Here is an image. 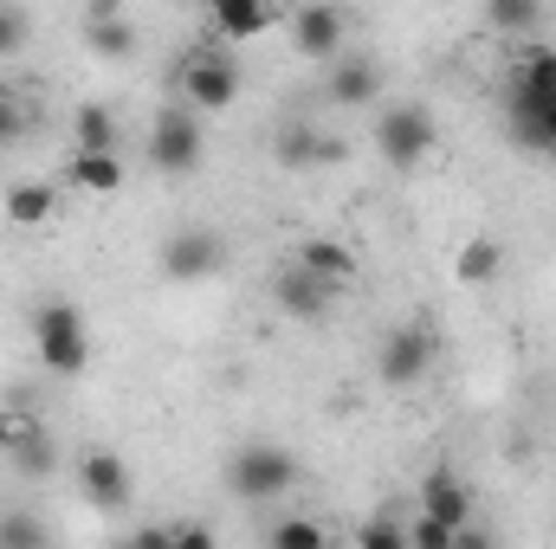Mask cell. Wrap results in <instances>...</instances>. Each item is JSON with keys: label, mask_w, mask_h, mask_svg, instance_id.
I'll list each match as a JSON object with an SVG mask.
<instances>
[{"label": "cell", "mask_w": 556, "mask_h": 549, "mask_svg": "<svg viewBox=\"0 0 556 549\" xmlns=\"http://www.w3.org/2000/svg\"><path fill=\"white\" fill-rule=\"evenodd\" d=\"M33 349L52 375H85L91 369V323L72 297H46L33 310Z\"/></svg>", "instance_id": "6da1fadb"}, {"label": "cell", "mask_w": 556, "mask_h": 549, "mask_svg": "<svg viewBox=\"0 0 556 549\" xmlns=\"http://www.w3.org/2000/svg\"><path fill=\"white\" fill-rule=\"evenodd\" d=\"M298 485V459H291V446H278V439H247V446H233L227 452V491L233 498H247V505H273Z\"/></svg>", "instance_id": "7a4b0ae2"}, {"label": "cell", "mask_w": 556, "mask_h": 549, "mask_svg": "<svg viewBox=\"0 0 556 549\" xmlns=\"http://www.w3.org/2000/svg\"><path fill=\"white\" fill-rule=\"evenodd\" d=\"M175 91L188 111H227L240 104V65L227 46H188V59L175 65Z\"/></svg>", "instance_id": "3957f363"}, {"label": "cell", "mask_w": 556, "mask_h": 549, "mask_svg": "<svg viewBox=\"0 0 556 549\" xmlns=\"http://www.w3.org/2000/svg\"><path fill=\"white\" fill-rule=\"evenodd\" d=\"M433 362H440V336L427 323H395L376 343V382L382 388H415L433 375Z\"/></svg>", "instance_id": "277c9868"}, {"label": "cell", "mask_w": 556, "mask_h": 549, "mask_svg": "<svg viewBox=\"0 0 556 549\" xmlns=\"http://www.w3.org/2000/svg\"><path fill=\"white\" fill-rule=\"evenodd\" d=\"M149 168L155 175H194L201 168V117L188 104H162L149 117Z\"/></svg>", "instance_id": "5b68a950"}, {"label": "cell", "mask_w": 556, "mask_h": 549, "mask_svg": "<svg viewBox=\"0 0 556 549\" xmlns=\"http://www.w3.org/2000/svg\"><path fill=\"white\" fill-rule=\"evenodd\" d=\"M376 149H382L389 168H420V162L440 149V130H433V117H427L420 104H389V111L376 117Z\"/></svg>", "instance_id": "8992f818"}, {"label": "cell", "mask_w": 556, "mask_h": 549, "mask_svg": "<svg viewBox=\"0 0 556 549\" xmlns=\"http://www.w3.org/2000/svg\"><path fill=\"white\" fill-rule=\"evenodd\" d=\"M220 259H227V240H220L214 227H181V233H168V240H162L155 272L168 278V284H194V278L220 272Z\"/></svg>", "instance_id": "52a82bcc"}, {"label": "cell", "mask_w": 556, "mask_h": 549, "mask_svg": "<svg viewBox=\"0 0 556 549\" xmlns=\"http://www.w3.org/2000/svg\"><path fill=\"white\" fill-rule=\"evenodd\" d=\"M78 491H85V505L91 511H130V498H137V478H130V465H124V452H111V446H91V452H78Z\"/></svg>", "instance_id": "ba28073f"}, {"label": "cell", "mask_w": 556, "mask_h": 549, "mask_svg": "<svg viewBox=\"0 0 556 549\" xmlns=\"http://www.w3.org/2000/svg\"><path fill=\"white\" fill-rule=\"evenodd\" d=\"M285 26H291V52H304L317 65L343 59V39H350V13L343 7H291Z\"/></svg>", "instance_id": "9c48e42d"}, {"label": "cell", "mask_w": 556, "mask_h": 549, "mask_svg": "<svg viewBox=\"0 0 556 549\" xmlns=\"http://www.w3.org/2000/svg\"><path fill=\"white\" fill-rule=\"evenodd\" d=\"M420 518H433V524H446V531H466V524H479L472 485H466L453 465H427V478H420Z\"/></svg>", "instance_id": "30bf717a"}, {"label": "cell", "mask_w": 556, "mask_h": 549, "mask_svg": "<svg viewBox=\"0 0 556 549\" xmlns=\"http://www.w3.org/2000/svg\"><path fill=\"white\" fill-rule=\"evenodd\" d=\"M324 98H330V104H343V111L376 104V98H382V65H376V59H363V52L330 59V65H324Z\"/></svg>", "instance_id": "8fae6325"}, {"label": "cell", "mask_w": 556, "mask_h": 549, "mask_svg": "<svg viewBox=\"0 0 556 549\" xmlns=\"http://www.w3.org/2000/svg\"><path fill=\"white\" fill-rule=\"evenodd\" d=\"M273 304H278V317H291V323H324L330 304H337V291L317 284L311 272H298V266H278L273 272Z\"/></svg>", "instance_id": "7c38bea8"}, {"label": "cell", "mask_w": 556, "mask_h": 549, "mask_svg": "<svg viewBox=\"0 0 556 549\" xmlns=\"http://www.w3.org/2000/svg\"><path fill=\"white\" fill-rule=\"evenodd\" d=\"M350 149L337 137H324V130H311V124H278L273 130V162L278 168H324V162H343Z\"/></svg>", "instance_id": "4fadbf2b"}, {"label": "cell", "mask_w": 556, "mask_h": 549, "mask_svg": "<svg viewBox=\"0 0 556 549\" xmlns=\"http://www.w3.org/2000/svg\"><path fill=\"white\" fill-rule=\"evenodd\" d=\"M291 266H298V272H311L317 284H330V291L356 284V253H350L343 240H330V233H311V240H298Z\"/></svg>", "instance_id": "5bb4252c"}, {"label": "cell", "mask_w": 556, "mask_h": 549, "mask_svg": "<svg viewBox=\"0 0 556 549\" xmlns=\"http://www.w3.org/2000/svg\"><path fill=\"white\" fill-rule=\"evenodd\" d=\"M85 39H91L98 59H130L137 52V26H130V13L117 0H91L85 7Z\"/></svg>", "instance_id": "9a60e30c"}, {"label": "cell", "mask_w": 556, "mask_h": 549, "mask_svg": "<svg viewBox=\"0 0 556 549\" xmlns=\"http://www.w3.org/2000/svg\"><path fill=\"white\" fill-rule=\"evenodd\" d=\"M505 117H511V137L525 142V149H538V155H556V98H531V91H511Z\"/></svg>", "instance_id": "2e32d148"}, {"label": "cell", "mask_w": 556, "mask_h": 549, "mask_svg": "<svg viewBox=\"0 0 556 549\" xmlns=\"http://www.w3.org/2000/svg\"><path fill=\"white\" fill-rule=\"evenodd\" d=\"M207 20H214V33H220V46H227V52L278 26V13H273V7H260V0H214V13H207Z\"/></svg>", "instance_id": "e0dca14e"}, {"label": "cell", "mask_w": 556, "mask_h": 549, "mask_svg": "<svg viewBox=\"0 0 556 549\" xmlns=\"http://www.w3.org/2000/svg\"><path fill=\"white\" fill-rule=\"evenodd\" d=\"M0 214L13 227H46V220H59V188L52 181H13L0 194Z\"/></svg>", "instance_id": "ac0fdd59"}, {"label": "cell", "mask_w": 556, "mask_h": 549, "mask_svg": "<svg viewBox=\"0 0 556 549\" xmlns=\"http://www.w3.org/2000/svg\"><path fill=\"white\" fill-rule=\"evenodd\" d=\"M65 175H72V188H78V194L104 201V194H117V188H124V155H85V149H72Z\"/></svg>", "instance_id": "d6986e66"}, {"label": "cell", "mask_w": 556, "mask_h": 549, "mask_svg": "<svg viewBox=\"0 0 556 549\" xmlns=\"http://www.w3.org/2000/svg\"><path fill=\"white\" fill-rule=\"evenodd\" d=\"M72 149H85V155H117V117H111V104H78L72 111Z\"/></svg>", "instance_id": "ffe728a7"}, {"label": "cell", "mask_w": 556, "mask_h": 549, "mask_svg": "<svg viewBox=\"0 0 556 549\" xmlns=\"http://www.w3.org/2000/svg\"><path fill=\"white\" fill-rule=\"evenodd\" d=\"M498 272H505V246L485 240V233H472V240L453 253V278H459V284H492Z\"/></svg>", "instance_id": "44dd1931"}, {"label": "cell", "mask_w": 556, "mask_h": 549, "mask_svg": "<svg viewBox=\"0 0 556 549\" xmlns=\"http://www.w3.org/2000/svg\"><path fill=\"white\" fill-rule=\"evenodd\" d=\"M26 478H46L52 472V439H46V426L39 420H13V452H7Z\"/></svg>", "instance_id": "7402d4cb"}, {"label": "cell", "mask_w": 556, "mask_h": 549, "mask_svg": "<svg viewBox=\"0 0 556 549\" xmlns=\"http://www.w3.org/2000/svg\"><path fill=\"white\" fill-rule=\"evenodd\" d=\"M0 549H52V524L26 505H7L0 511Z\"/></svg>", "instance_id": "603a6c76"}, {"label": "cell", "mask_w": 556, "mask_h": 549, "mask_svg": "<svg viewBox=\"0 0 556 549\" xmlns=\"http://www.w3.org/2000/svg\"><path fill=\"white\" fill-rule=\"evenodd\" d=\"M266 549H330V531L317 518L291 511V518H278L273 531H266Z\"/></svg>", "instance_id": "cb8c5ba5"}, {"label": "cell", "mask_w": 556, "mask_h": 549, "mask_svg": "<svg viewBox=\"0 0 556 549\" xmlns=\"http://www.w3.org/2000/svg\"><path fill=\"white\" fill-rule=\"evenodd\" d=\"M511 91L556 98V46H531V52H518V85H511Z\"/></svg>", "instance_id": "d4e9b609"}, {"label": "cell", "mask_w": 556, "mask_h": 549, "mask_svg": "<svg viewBox=\"0 0 556 549\" xmlns=\"http://www.w3.org/2000/svg\"><path fill=\"white\" fill-rule=\"evenodd\" d=\"M485 20H492L498 33H538V26H544V7H531V0H492Z\"/></svg>", "instance_id": "484cf974"}, {"label": "cell", "mask_w": 556, "mask_h": 549, "mask_svg": "<svg viewBox=\"0 0 556 549\" xmlns=\"http://www.w3.org/2000/svg\"><path fill=\"white\" fill-rule=\"evenodd\" d=\"M33 130V117H26V104H20V91H7L0 85V149H13V142Z\"/></svg>", "instance_id": "4316f807"}, {"label": "cell", "mask_w": 556, "mask_h": 549, "mask_svg": "<svg viewBox=\"0 0 556 549\" xmlns=\"http://www.w3.org/2000/svg\"><path fill=\"white\" fill-rule=\"evenodd\" d=\"M350 549H408V531L395 524V518H369L363 531H356V544Z\"/></svg>", "instance_id": "83f0119b"}, {"label": "cell", "mask_w": 556, "mask_h": 549, "mask_svg": "<svg viewBox=\"0 0 556 549\" xmlns=\"http://www.w3.org/2000/svg\"><path fill=\"white\" fill-rule=\"evenodd\" d=\"M26 39H33V13H26V7H0V59L20 52Z\"/></svg>", "instance_id": "f1b7e54d"}, {"label": "cell", "mask_w": 556, "mask_h": 549, "mask_svg": "<svg viewBox=\"0 0 556 549\" xmlns=\"http://www.w3.org/2000/svg\"><path fill=\"white\" fill-rule=\"evenodd\" d=\"M459 531H446V524H433V518H415V531H408V549H453Z\"/></svg>", "instance_id": "f546056e"}, {"label": "cell", "mask_w": 556, "mask_h": 549, "mask_svg": "<svg viewBox=\"0 0 556 549\" xmlns=\"http://www.w3.org/2000/svg\"><path fill=\"white\" fill-rule=\"evenodd\" d=\"M175 531H181V524H137V531L124 537V549H175Z\"/></svg>", "instance_id": "4dcf8cb0"}, {"label": "cell", "mask_w": 556, "mask_h": 549, "mask_svg": "<svg viewBox=\"0 0 556 549\" xmlns=\"http://www.w3.org/2000/svg\"><path fill=\"white\" fill-rule=\"evenodd\" d=\"M175 549H220V544H214L207 524H181V531H175Z\"/></svg>", "instance_id": "1f68e13d"}, {"label": "cell", "mask_w": 556, "mask_h": 549, "mask_svg": "<svg viewBox=\"0 0 556 549\" xmlns=\"http://www.w3.org/2000/svg\"><path fill=\"white\" fill-rule=\"evenodd\" d=\"M453 549H498V537H492L485 524H466V531L453 537Z\"/></svg>", "instance_id": "d6a6232c"}, {"label": "cell", "mask_w": 556, "mask_h": 549, "mask_svg": "<svg viewBox=\"0 0 556 549\" xmlns=\"http://www.w3.org/2000/svg\"><path fill=\"white\" fill-rule=\"evenodd\" d=\"M7 452H13V420L0 413V459H7Z\"/></svg>", "instance_id": "836d02e7"}]
</instances>
